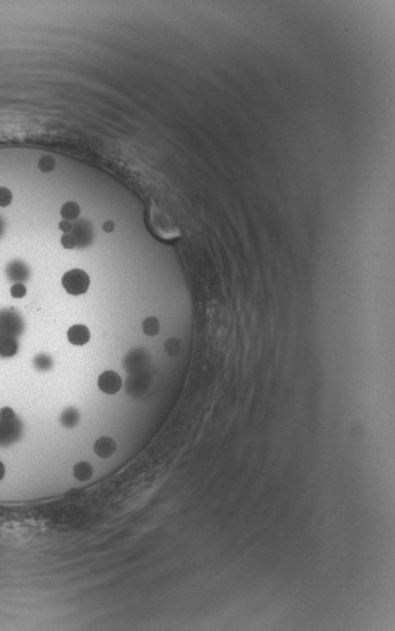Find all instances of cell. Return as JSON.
Masks as SVG:
<instances>
[{
    "label": "cell",
    "mask_w": 395,
    "mask_h": 631,
    "mask_svg": "<svg viewBox=\"0 0 395 631\" xmlns=\"http://www.w3.org/2000/svg\"><path fill=\"white\" fill-rule=\"evenodd\" d=\"M63 288L72 296H81L86 293L90 285V280L83 269H70L64 273L62 278Z\"/></svg>",
    "instance_id": "1"
},
{
    "label": "cell",
    "mask_w": 395,
    "mask_h": 631,
    "mask_svg": "<svg viewBox=\"0 0 395 631\" xmlns=\"http://www.w3.org/2000/svg\"><path fill=\"white\" fill-rule=\"evenodd\" d=\"M122 377L114 371H105L98 378L99 390L107 394H115L122 388Z\"/></svg>",
    "instance_id": "2"
},
{
    "label": "cell",
    "mask_w": 395,
    "mask_h": 631,
    "mask_svg": "<svg viewBox=\"0 0 395 631\" xmlns=\"http://www.w3.org/2000/svg\"><path fill=\"white\" fill-rule=\"evenodd\" d=\"M19 317L12 313L10 311H3L0 313V333L7 336H13L20 328Z\"/></svg>",
    "instance_id": "3"
},
{
    "label": "cell",
    "mask_w": 395,
    "mask_h": 631,
    "mask_svg": "<svg viewBox=\"0 0 395 631\" xmlns=\"http://www.w3.org/2000/svg\"><path fill=\"white\" fill-rule=\"evenodd\" d=\"M68 341L74 346H84L90 340V331L84 325H74L68 330Z\"/></svg>",
    "instance_id": "4"
},
{
    "label": "cell",
    "mask_w": 395,
    "mask_h": 631,
    "mask_svg": "<svg viewBox=\"0 0 395 631\" xmlns=\"http://www.w3.org/2000/svg\"><path fill=\"white\" fill-rule=\"evenodd\" d=\"M94 451L102 459H109L117 451V443L112 437H100L94 445Z\"/></svg>",
    "instance_id": "5"
},
{
    "label": "cell",
    "mask_w": 395,
    "mask_h": 631,
    "mask_svg": "<svg viewBox=\"0 0 395 631\" xmlns=\"http://www.w3.org/2000/svg\"><path fill=\"white\" fill-rule=\"evenodd\" d=\"M8 276H9L10 280L13 281H17L18 282L22 283L23 281L28 280V276H29V269L28 267L24 264V263L19 262V261H15L13 263H10L8 265V269H7Z\"/></svg>",
    "instance_id": "6"
},
{
    "label": "cell",
    "mask_w": 395,
    "mask_h": 631,
    "mask_svg": "<svg viewBox=\"0 0 395 631\" xmlns=\"http://www.w3.org/2000/svg\"><path fill=\"white\" fill-rule=\"evenodd\" d=\"M18 351V343L12 336L0 333V356L12 357Z\"/></svg>",
    "instance_id": "7"
},
{
    "label": "cell",
    "mask_w": 395,
    "mask_h": 631,
    "mask_svg": "<svg viewBox=\"0 0 395 631\" xmlns=\"http://www.w3.org/2000/svg\"><path fill=\"white\" fill-rule=\"evenodd\" d=\"M60 214H62L63 219L69 220V222L70 220H75L80 215V207H79V204L76 202H65L62 206V209H60Z\"/></svg>",
    "instance_id": "8"
},
{
    "label": "cell",
    "mask_w": 395,
    "mask_h": 631,
    "mask_svg": "<svg viewBox=\"0 0 395 631\" xmlns=\"http://www.w3.org/2000/svg\"><path fill=\"white\" fill-rule=\"evenodd\" d=\"M73 472H74L76 480L84 482V481L90 480L91 476H93L94 470H93V466H91L89 462H79V464H76L74 466Z\"/></svg>",
    "instance_id": "9"
},
{
    "label": "cell",
    "mask_w": 395,
    "mask_h": 631,
    "mask_svg": "<svg viewBox=\"0 0 395 631\" xmlns=\"http://www.w3.org/2000/svg\"><path fill=\"white\" fill-rule=\"evenodd\" d=\"M160 323L157 317H148L143 321V332L149 337H154L159 333Z\"/></svg>",
    "instance_id": "10"
},
{
    "label": "cell",
    "mask_w": 395,
    "mask_h": 631,
    "mask_svg": "<svg viewBox=\"0 0 395 631\" xmlns=\"http://www.w3.org/2000/svg\"><path fill=\"white\" fill-rule=\"evenodd\" d=\"M79 420V415L78 411L75 409H68L65 410L64 414L62 415V419H60V422L65 426V427H74Z\"/></svg>",
    "instance_id": "11"
},
{
    "label": "cell",
    "mask_w": 395,
    "mask_h": 631,
    "mask_svg": "<svg viewBox=\"0 0 395 631\" xmlns=\"http://www.w3.org/2000/svg\"><path fill=\"white\" fill-rule=\"evenodd\" d=\"M38 168L40 172H44V173L52 172V170L55 168V159L50 156L41 157L38 162Z\"/></svg>",
    "instance_id": "12"
},
{
    "label": "cell",
    "mask_w": 395,
    "mask_h": 631,
    "mask_svg": "<svg viewBox=\"0 0 395 631\" xmlns=\"http://www.w3.org/2000/svg\"><path fill=\"white\" fill-rule=\"evenodd\" d=\"M165 349L170 356H178L181 351V342L178 338H170L165 344Z\"/></svg>",
    "instance_id": "13"
},
{
    "label": "cell",
    "mask_w": 395,
    "mask_h": 631,
    "mask_svg": "<svg viewBox=\"0 0 395 631\" xmlns=\"http://www.w3.org/2000/svg\"><path fill=\"white\" fill-rule=\"evenodd\" d=\"M12 201L13 194L10 192V189H8L7 187H0V207L5 208V207L10 206Z\"/></svg>",
    "instance_id": "14"
},
{
    "label": "cell",
    "mask_w": 395,
    "mask_h": 631,
    "mask_svg": "<svg viewBox=\"0 0 395 631\" xmlns=\"http://www.w3.org/2000/svg\"><path fill=\"white\" fill-rule=\"evenodd\" d=\"M10 296L13 298H24L26 296V287L24 283H14L10 288Z\"/></svg>",
    "instance_id": "15"
},
{
    "label": "cell",
    "mask_w": 395,
    "mask_h": 631,
    "mask_svg": "<svg viewBox=\"0 0 395 631\" xmlns=\"http://www.w3.org/2000/svg\"><path fill=\"white\" fill-rule=\"evenodd\" d=\"M34 364H35V367L39 368V370H48L52 366V359L48 356H45V354H40V356H38L34 359Z\"/></svg>",
    "instance_id": "16"
},
{
    "label": "cell",
    "mask_w": 395,
    "mask_h": 631,
    "mask_svg": "<svg viewBox=\"0 0 395 631\" xmlns=\"http://www.w3.org/2000/svg\"><path fill=\"white\" fill-rule=\"evenodd\" d=\"M60 243H62V246L64 247L65 249H73V248H75V247H76V239H75L74 235H70V233H67V235H64V236L62 237V239H60Z\"/></svg>",
    "instance_id": "17"
},
{
    "label": "cell",
    "mask_w": 395,
    "mask_h": 631,
    "mask_svg": "<svg viewBox=\"0 0 395 631\" xmlns=\"http://www.w3.org/2000/svg\"><path fill=\"white\" fill-rule=\"evenodd\" d=\"M15 419V414L10 407H3L0 410V420L3 422H13Z\"/></svg>",
    "instance_id": "18"
},
{
    "label": "cell",
    "mask_w": 395,
    "mask_h": 631,
    "mask_svg": "<svg viewBox=\"0 0 395 631\" xmlns=\"http://www.w3.org/2000/svg\"><path fill=\"white\" fill-rule=\"evenodd\" d=\"M59 230L62 231V232H64L65 235H67V233H70V232H72V231L74 230V227H73V224H72V223L69 222V220L63 219L62 222L59 223Z\"/></svg>",
    "instance_id": "19"
},
{
    "label": "cell",
    "mask_w": 395,
    "mask_h": 631,
    "mask_svg": "<svg viewBox=\"0 0 395 631\" xmlns=\"http://www.w3.org/2000/svg\"><path fill=\"white\" fill-rule=\"evenodd\" d=\"M103 230H104V232H107V233L113 232V231H114V223H113L112 220H107V222L103 224Z\"/></svg>",
    "instance_id": "20"
},
{
    "label": "cell",
    "mask_w": 395,
    "mask_h": 631,
    "mask_svg": "<svg viewBox=\"0 0 395 631\" xmlns=\"http://www.w3.org/2000/svg\"><path fill=\"white\" fill-rule=\"evenodd\" d=\"M5 476V466L2 461H0V481L3 480V477Z\"/></svg>",
    "instance_id": "21"
},
{
    "label": "cell",
    "mask_w": 395,
    "mask_h": 631,
    "mask_svg": "<svg viewBox=\"0 0 395 631\" xmlns=\"http://www.w3.org/2000/svg\"><path fill=\"white\" fill-rule=\"evenodd\" d=\"M3 232H4V222H3V219L0 218V236H2Z\"/></svg>",
    "instance_id": "22"
}]
</instances>
